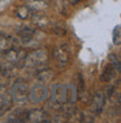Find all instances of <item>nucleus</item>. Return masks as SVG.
<instances>
[{
  "label": "nucleus",
  "mask_w": 121,
  "mask_h": 123,
  "mask_svg": "<svg viewBox=\"0 0 121 123\" xmlns=\"http://www.w3.org/2000/svg\"><path fill=\"white\" fill-rule=\"evenodd\" d=\"M115 32H117V36L115 34H113V43L115 45H120L121 43V36H120V26H117V28L115 29Z\"/></svg>",
  "instance_id": "obj_1"
},
{
  "label": "nucleus",
  "mask_w": 121,
  "mask_h": 123,
  "mask_svg": "<svg viewBox=\"0 0 121 123\" xmlns=\"http://www.w3.org/2000/svg\"><path fill=\"white\" fill-rule=\"evenodd\" d=\"M110 58L113 61V63H115V59L113 58V56H110ZM117 68H118V71H120V63H119V61H117Z\"/></svg>",
  "instance_id": "obj_2"
}]
</instances>
